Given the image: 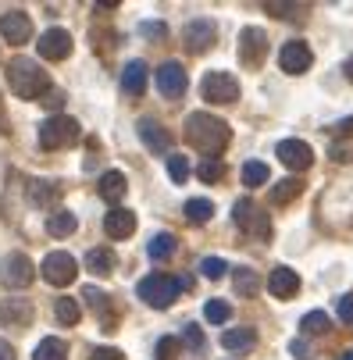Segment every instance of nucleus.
<instances>
[{"instance_id":"31","label":"nucleus","mask_w":353,"mask_h":360,"mask_svg":"<svg viewBox=\"0 0 353 360\" xmlns=\"http://www.w3.org/2000/svg\"><path fill=\"white\" fill-rule=\"evenodd\" d=\"M54 314H58V321H61V325H75V321L82 318V307H79L72 296H61V300L54 303Z\"/></svg>"},{"instance_id":"16","label":"nucleus","mask_w":353,"mask_h":360,"mask_svg":"<svg viewBox=\"0 0 353 360\" xmlns=\"http://www.w3.org/2000/svg\"><path fill=\"white\" fill-rule=\"evenodd\" d=\"M32 321V303L25 296H8L4 303H0V325H18L25 328Z\"/></svg>"},{"instance_id":"44","label":"nucleus","mask_w":353,"mask_h":360,"mask_svg":"<svg viewBox=\"0 0 353 360\" xmlns=\"http://www.w3.org/2000/svg\"><path fill=\"white\" fill-rule=\"evenodd\" d=\"M139 32H143V36H165L168 29H165L161 22H143V25H139Z\"/></svg>"},{"instance_id":"15","label":"nucleus","mask_w":353,"mask_h":360,"mask_svg":"<svg viewBox=\"0 0 353 360\" xmlns=\"http://www.w3.org/2000/svg\"><path fill=\"white\" fill-rule=\"evenodd\" d=\"M158 89H161L168 100L182 96V93H186V68H182L179 61H165V65L158 68Z\"/></svg>"},{"instance_id":"5","label":"nucleus","mask_w":353,"mask_h":360,"mask_svg":"<svg viewBox=\"0 0 353 360\" xmlns=\"http://www.w3.org/2000/svg\"><path fill=\"white\" fill-rule=\"evenodd\" d=\"M232 221H236L250 239H268V236H271V218H268L264 207H257L254 200H236Z\"/></svg>"},{"instance_id":"33","label":"nucleus","mask_w":353,"mask_h":360,"mask_svg":"<svg viewBox=\"0 0 353 360\" xmlns=\"http://www.w3.org/2000/svg\"><path fill=\"white\" fill-rule=\"evenodd\" d=\"M204 318H207L211 325H225V321L232 318V307H229L225 300H207V303H204Z\"/></svg>"},{"instance_id":"23","label":"nucleus","mask_w":353,"mask_h":360,"mask_svg":"<svg viewBox=\"0 0 353 360\" xmlns=\"http://www.w3.org/2000/svg\"><path fill=\"white\" fill-rule=\"evenodd\" d=\"M96 189H100V196H104L108 203H118L125 196L129 182H125L122 172H104V175H100V182H96Z\"/></svg>"},{"instance_id":"22","label":"nucleus","mask_w":353,"mask_h":360,"mask_svg":"<svg viewBox=\"0 0 353 360\" xmlns=\"http://www.w3.org/2000/svg\"><path fill=\"white\" fill-rule=\"evenodd\" d=\"M86 271L108 278V275L115 271V253H111L108 246H93V250L86 253Z\"/></svg>"},{"instance_id":"8","label":"nucleus","mask_w":353,"mask_h":360,"mask_svg":"<svg viewBox=\"0 0 353 360\" xmlns=\"http://www.w3.org/2000/svg\"><path fill=\"white\" fill-rule=\"evenodd\" d=\"M0 278H4L8 289H25L32 278H36V268L25 253H8L4 264H0Z\"/></svg>"},{"instance_id":"34","label":"nucleus","mask_w":353,"mask_h":360,"mask_svg":"<svg viewBox=\"0 0 353 360\" xmlns=\"http://www.w3.org/2000/svg\"><path fill=\"white\" fill-rule=\"evenodd\" d=\"M257 289H261V278L250 271V268H239V271H236V292H239V296H254Z\"/></svg>"},{"instance_id":"25","label":"nucleus","mask_w":353,"mask_h":360,"mask_svg":"<svg viewBox=\"0 0 353 360\" xmlns=\"http://www.w3.org/2000/svg\"><path fill=\"white\" fill-rule=\"evenodd\" d=\"M32 360H68V342L58 335H46V339H39Z\"/></svg>"},{"instance_id":"20","label":"nucleus","mask_w":353,"mask_h":360,"mask_svg":"<svg viewBox=\"0 0 353 360\" xmlns=\"http://www.w3.org/2000/svg\"><path fill=\"white\" fill-rule=\"evenodd\" d=\"M146 75H150L146 61H129V65L122 68V89H125V96H143Z\"/></svg>"},{"instance_id":"18","label":"nucleus","mask_w":353,"mask_h":360,"mask_svg":"<svg viewBox=\"0 0 353 360\" xmlns=\"http://www.w3.org/2000/svg\"><path fill=\"white\" fill-rule=\"evenodd\" d=\"M182 39H186V46L193 50V54H200V50H207L214 43V25L207 18H196L182 29Z\"/></svg>"},{"instance_id":"26","label":"nucleus","mask_w":353,"mask_h":360,"mask_svg":"<svg viewBox=\"0 0 353 360\" xmlns=\"http://www.w3.org/2000/svg\"><path fill=\"white\" fill-rule=\"evenodd\" d=\"M175 236L172 232H158L154 239H150V246H146V253H150V261H168V257L175 253Z\"/></svg>"},{"instance_id":"21","label":"nucleus","mask_w":353,"mask_h":360,"mask_svg":"<svg viewBox=\"0 0 353 360\" xmlns=\"http://www.w3.org/2000/svg\"><path fill=\"white\" fill-rule=\"evenodd\" d=\"M58 200H61V186L46 182V179H36V182H29V203H32V207L46 211V207H54Z\"/></svg>"},{"instance_id":"28","label":"nucleus","mask_w":353,"mask_h":360,"mask_svg":"<svg viewBox=\"0 0 353 360\" xmlns=\"http://www.w3.org/2000/svg\"><path fill=\"white\" fill-rule=\"evenodd\" d=\"M186 218H189L193 225L211 221V218H214V203H211V200H204V196H193V200L186 203Z\"/></svg>"},{"instance_id":"1","label":"nucleus","mask_w":353,"mask_h":360,"mask_svg":"<svg viewBox=\"0 0 353 360\" xmlns=\"http://www.w3.org/2000/svg\"><path fill=\"white\" fill-rule=\"evenodd\" d=\"M186 139L200 150V153H207V158H218V153L229 146L232 132L222 118L207 115V111H193L189 122H186Z\"/></svg>"},{"instance_id":"27","label":"nucleus","mask_w":353,"mask_h":360,"mask_svg":"<svg viewBox=\"0 0 353 360\" xmlns=\"http://www.w3.org/2000/svg\"><path fill=\"white\" fill-rule=\"evenodd\" d=\"M300 193H304V182H300V179H282V182L271 186V203H275V207H282V203L296 200Z\"/></svg>"},{"instance_id":"6","label":"nucleus","mask_w":353,"mask_h":360,"mask_svg":"<svg viewBox=\"0 0 353 360\" xmlns=\"http://www.w3.org/2000/svg\"><path fill=\"white\" fill-rule=\"evenodd\" d=\"M43 278L50 285H72L75 275H79V264H75V257L65 253V250H54V253H46L43 257V264H39Z\"/></svg>"},{"instance_id":"14","label":"nucleus","mask_w":353,"mask_h":360,"mask_svg":"<svg viewBox=\"0 0 353 360\" xmlns=\"http://www.w3.org/2000/svg\"><path fill=\"white\" fill-rule=\"evenodd\" d=\"M0 36H4L8 43H25V39H32V18L25 15V11H4L0 15Z\"/></svg>"},{"instance_id":"37","label":"nucleus","mask_w":353,"mask_h":360,"mask_svg":"<svg viewBox=\"0 0 353 360\" xmlns=\"http://www.w3.org/2000/svg\"><path fill=\"white\" fill-rule=\"evenodd\" d=\"M82 300L93 307V311H100V314L108 311V292H104V289H96V285H86V289H82Z\"/></svg>"},{"instance_id":"7","label":"nucleus","mask_w":353,"mask_h":360,"mask_svg":"<svg viewBox=\"0 0 353 360\" xmlns=\"http://www.w3.org/2000/svg\"><path fill=\"white\" fill-rule=\"evenodd\" d=\"M200 93H204V100H211V104H232L239 96V79L229 75V72H207L204 82H200Z\"/></svg>"},{"instance_id":"11","label":"nucleus","mask_w":353,"mask_h":360,"mask_svg":"<svg viewBox=\"0 0 353 360\" xmlns=\"http://www.w3.org/2000/svg\"><path fill=\"white\" fill-rule=\"evenodd\" d=\"M36 50H39L43 61H65L72 54V32L68 29H46L36 39Z\"/></svg>"},{"instance_id":"36","label":"nucleus","mask_w":353,"mask_h":360,"mask_svg":"<svg viewBox=\"0 0 353 360\" xmlns=\"http://www.w3.org/2000/svg\"><path fill=\"white\" fill-rule=\"evenodd\" d=\"M189 161L182 158V153H172V158H168V175H172V182H186L189 179Z\"/></svg>"},{"instance_id":"3","label":"nucleus","mask_w":353,"mask_h":360,"mask_svg":"<svg viewBox=\"0 0 353 360\" xmlns=\"http://www.w3.org/2000/svg\"><path fill=\"white\" fill-rule=\"evenodd\" d=\"M82 136V125L68 115H50L43 125H39V146L43 150H58V146H72L79 143Z\"/></svg>"},{"instance_id":"42","label":"nucleus","mask_w":353,"mask_h":360,"mask_svg":"<svg viewBox=\"0 0 353 360\" xmlns=\"http://www.w3.org/2000/svg\"><path fill=\"white\" fill-rule=\"evenodd\" d=\"M89 360H125V353H122V349H115V346H96Z\"/></svg>"},{"instance_id":"12","label":"nucleus","mask_w":353,"mask_h":360,"mask_svg":"<svg viewBox=\"0 0 353 360\" xmlns=\"http://www.w3.org/2000/svg\"><path fill=\"white\" fill-rule=\"evenodd\" d=\"M136 132H139V139H143V146L150 150V153H168L172 158V132L165 129V125H158L154 118H139L136 122Z\"/></svg>"},{"instance_id":"45","label":"nucleus","mask_w":353,"mask_h":360,"mask_svg":"<svg viewBox=\"0 0 353 360\" xmlns=\"http://www.w3.org/2000/svg\"><path fill=\"white\" fill-rule=\"evenodd\" d=\"M43 104H46V108H50V111H58V108H61V104H65V96H61V93H58V89H50V93H46V96H43Z\"/></svg>"},{"instance_id":"40","label":"nucleus","mask_w":353,"mask_h":360,"mask_svg":"<svg viewBox=\"0 0 353 360\" xmlns=\"http://www.w3.org/2000/svg\"><path fill=\"white\" fill-rule=\"evenodd\" d=\"M289 353H293L296 360H314V349H311L307 339H293V342H289Z\"/></svg>"},{"instance_id":"39","label":"nucleus","mask_w":353,"mask_h":360,"mask_svg":"<svg viewBox=\"0 0 353 360\" xmlns=\"http://www.w3.org/2000/svg\"><path fill=\"white\" fill-rule=\"evenodd\" d=\"M182 342L189 346V349H204V332H200V325H182Z\"/></svg>"},{"instance_id":"17","label":"nucleus","mask_w":353,"mask_h":360,"mask_svg":"<svg viewBox=\"0 0 353 360\" xmlns=\"http://www.w3.org/2000/svg\"><path fill=\"white\" fill-rule=\"evenodd\" d=\"M268 289H271V296H278V300H293V296L300 292V275H296L293 268L278 264V268H271V275H268Z\"/></svg>"},{"instance_id":"38","label":"nucleus","mask_w":353,"mask_h":360,"mask_svg":"<svg viewBox=\"0 0 353 360\" xmlns=\"http://www.w3.org/2000/svg\"><path fill=\"white\" fill-rule=\"evenodd\" d=\"M200 275H204V278H222L225 275V261H222V257H204V261H200Z\"/></svg>"},{"instance_id":"41","label":"nucleus","mask_w":353,"mask_h":360,"mask_svg":"<svg viewBox=\"0 0 353 360\" xmlns=\"http://www.w3.org/2000/svg\"><path fill=\"white\" fill-rule=\"evenodd\" d=\"M175 349H179V339L165 335V339L158 342V360H172V356H175Z\"/></svg>"},{"instance_id":"46","label":"nucleus","mask_w":353,"mask_h":360,"mask_svg":"<svg viewBox=\"0 0 353 360\" xmlns=\"http://www.w3.org/2000/svg\"><path fill=\"white\" fill-rule=\"evenodd\" d=\"M0 360H15V346L8 339H0Z\"/></svg>"},{"instance_id":"13","label":"nucleus","mask_w":353,"mask_h":360,"mask_svg":"<svg viewBox=\"0 0 353 360\" xmlns=\"http://www.w3.org/2000/svg\"><path fill=\"white\" fill-rule=\"evenodd\" d=\"M264 54H268V36H264L257 25L243 29V32H239V61L254 68V65L264 61Z\"/></svg>"},{"instance_id":"32","label":"nucleus","mask_w":353,"mask_h":360,"mask_svg":"<svg viewBox=\"0 0 353 360\" xmlns=\"http://www.w3.org/2000/svg\"><path fill=\"white\" fill-rule=\"evenodd\" d=\"M300 332H304V335H321V332H328V314H325V311H307L304 321H300Z\"/></svg>"},{"instance_id":"10","label":"nucleus","mask_w":353,"mask_h":360,"mask_svg":"<svg viewBox=\"0 0 353 360\" xmlns=\"http://www.w3.org/2000/svg\"><path fill=\"white\" fill-rule=\"evenodd\" d=\"M275 153H278V161H282L285 168H293V172H307V168L314 165V150H311V143H304V139H282V143L275 146Z\"/></svg>"},{"instance_id":"47","label":"nucleus","mask_w":353,"mask_h":360,"mask_svg":"<svg viewBox=\"0 0 353 360\" xmlns=\"http://www.w3.org/2000/svg\"><path fill=\"white\" fill-rule=\"evenodd\" d=\"M342 72H346V79H349V82H353V58H349V61H346V68H342Z\"/></svg>"},{"instance_id":"2","label":"nucleus","mask_w":353,"mask_h":360,"mask_svg":"<svg viewBox=\"0 0 353 360\" xmlns=\"http://www.w3.org/2000/svg\"><path fill=\"white\" fill-rule=\"evenodd\" d=\"M8 86L22 100H43L50 93V75L32 58H11V65H8Z\"/></svg>"},{"instance_id":"24","label":"nucleus","mask_w":353,"mask_h":360,"mask_svg":"<svg viewBox=\"0 0 353 360\" xmlns=\"http://www.w3.org/2000/svg\"><path fill=\"white\" fill-rule=\"evenodd\" d=\"M75 229H79V218L72 211H54V214L46 218V232L54 236V239H68Z\"/></svg>"},{"instance_id":"48","label":"nucleus","mask_w":353,"mask_h":360,"mask_svg":"<svg viewBox=\"0 0 353 360\" xmlns=\"http://www.w3.org/2000/svg\"><path fill=\"white\" fill-rule=\"evenodd\" d=\"M342 360H353V349H346V353H342Z\"/></svg>"},{"instance_id":"9","label":"nucleus","mask_w":353,"mask_h":360,"mask_svg":"<svg viewBox=\"0 0 353 360\" xmlns=\"http://www.w3.org/2000/svg\"><path fill=\"white\" fill-rule=\"evenodd\" d=\"M278 65H282V72H289V75H304V72L314 65V54H311V46H307L304 39H289V43L278 50Z\"/></svg>"},{"instance_id":"29","label":"nucleus","mask_w":353,"mask_h":360,"mask_svg":"<svg viewBox=\"0 0 353 360\" xmlns=\"http://www.w3.org/2000/svg\"><path fill=\"white\" fill-rule=\"evenodd\" d=\"M254 342H257V335L250 332V328H229L222 335V346L225 349H254Z\"/></svg>"},{"instance_id":"4","label":"nucleus","mask_w":353,"mask_h":360,"mask_svg":"<svg viewBox=\"0 0 353 360\" xmlns=\"http://www.w3.org/2000/svg\"><path fill=\"white\" fill-rule=\"evenodd\" d=\"M179 289H182V282H179V278H172V275H146V278L136 285L139 300H143L146 307H158V311H165V307H172V303H175Z\"/></svg>"},{"instance_id":"19","label":"nucleus","mask_w":353,"mask_h":360,"mask_svg":"<svg viewBox=\"0 0 353 360\" xmlns=\"http://www.w3.org/2000/svg\"><path fill=\"white\" fill-rule=\"evenodd\" d=\"M104 232H108L111 239H129V236L136 232V214H132L129 207H115V211H108V218H104Z\"/></svg>"},{"instance_id":"35","label":"nucleus","mask_w":353,"mask_h":360,"mask_svg":"<svg viewBox=\"0 0 353 360\" xmlns=\"http://www.w3.org/2000/svg\"><path fill=\"white\" fill-rule=\"evenodd\" d=\"M196 175L204 179V182H218V179L225 175V165H222L218 158H204V161L196 165Z\"/></svg>"},{"instance_id":"43","label":"nucleus","mask_w":353,"mask_h":360,"mask_svg":"<svg viewBox=\"0 0 353 360\" xmlns=\"http://www.w3.org/2000/svg\"><path fill=\"white\" fill-rule=\"evenodd\" d=\"M339 321L353 325V296H339Z\"/></svg>"},{"instance_id":"30","label":"nucleus","mask_w":353,"mask_h":360,"mask_svg":"<svg viewBox=\"0 0 353 360\" xmlns=\"http://www.w3.org/2000/svg\"><path fill=\"white\" fill-rule=\"evenodd\" d=\"M243 182H246L250 189H257V186L271 182V175H268V165H261V161H246V165H243Z\"/></svg>"}]
</instances>
